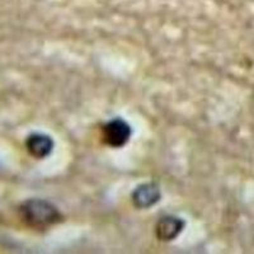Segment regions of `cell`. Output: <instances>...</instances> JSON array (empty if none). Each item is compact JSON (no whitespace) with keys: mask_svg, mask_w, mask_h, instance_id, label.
Instances as JSON below:
<instances>
[{"mask_svg":"<svg viewBox=\"0 0 254 254\" xmlns=\"http://www.w3.org/2000/svg\"><path fill=\"white\" fill-rule=\"evenodd\" d=\"M20 219L32 229H47L63 220L60 211L49 201L32 198L23 202L19 207Z\"/></svg>","mask_w":254,"mask_h":254,"instance_id":"cell-1","label":"cell"},{"mask_svg":"<svg viewBox=\"0 0 254 254\" xmlns=\"http://www.w3.org/2000/svg\"><path fill=\"white\" fill-rule=\"evenodd\" d=\"M28 153L37 159H45L51 154L54 149V141L50 136L44 133H33L29 135L26 141Z\"/></svg>","mask_w":254,"mask_h":254,"instance_id":"cell-5","label":"cell"},{"mask_svg":"<svg viewBox=\"0 0 254 254\" xmlns=\"http://www.w3.org/2000/svg\"><path fill=\"white\" fill-rule=\"evenodd\" d=\"M103 137L106 144L112 147H122L131 137V127L126 121L116 119L108 122L103 128Z\"/></svg>","mask_w":254,"mask_h":254,"instance_id":"cell-2","label":"cell"},{"mask_svg":"<svg viewBox=\"0 0 254 254\" xmlns=\"http://www.w3.org/2000/svg\"><path fill=\"white\" fill-rule=\"evenodd\" d=\"M160 199V190L158 186L154 183H146L141 185L133 190L132 201L133 205L139 208H147L155 205Z\"/></svg>","mask_w":254,"mask_h":254,"instance_id":"cell-4","label":"cell"},{"mask_svg":"<svg viewBox=\"0 0 254 254\" xmlns=\"http://www.w3.org/2000/svg\"><path fill=\"white\" fill-rule=\"evenodd\" d=\"M186 222L181 217L176 216H164L156 222L155 234L159 240L163 242H171L176 239L181 231L185 228Z\"/></svg>","mask_w":254,"mask_h":254,"instance_id":"cell-3","label":"cell"}]
</instances>
